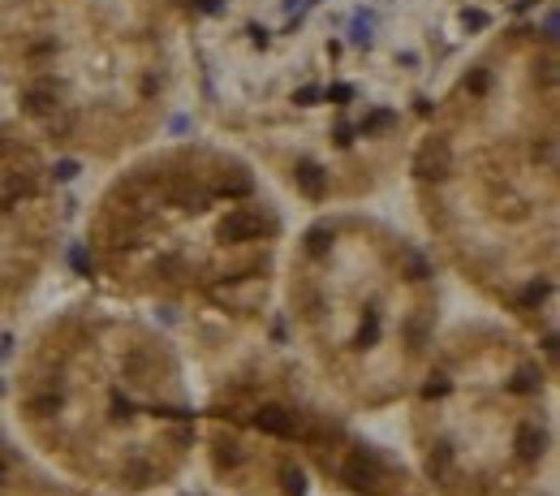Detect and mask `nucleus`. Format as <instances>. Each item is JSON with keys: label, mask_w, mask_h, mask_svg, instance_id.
I'll return each mask as SVG.
<instances>
[{"label": "nucleus", "mask_w": 560, "mask_h": 496, "mask_svg": "<svg viewBox=\"0 0 560 496\" xmlns=\"http://www.w3.org/2000/svg\"><path fill=\"white\" fill-rule=\"evenodd\" d=\"M47 130H52V134H61V138H65V134L74 130V117H69V113H61V117H56V113H47Z\"/></svg>", "instance_id": "nucleus-10"}, {"label": "nucleus", "mask_w": 560, "mask_h": 496, "mask_svg": "<svg viewBox=\"0 0 560 496\" xmlns=\"http://www.w3.org/2000/svg\"><path fill=\"white\" fill-rule=\"evenodd\" d=\"M22 194H30V182L22 173H0V211H9Z\"/></svg>", "instance_id": "nucleus-7"}, {"label": "nucleus", "mask_w": 560, "mask_h": 496, "mask_svg": "<svg viewBox=\"0 0 560 496\" xmlns=\"http://www.w3.org/2000/svg\"><path fill=\"white\" fill-rule=\"evenodd\" d=\"M448 169H453V151H448V143L444 138H427L418 147V155H414V173L422 182H444Z\"/></svg>", "instance_id": "nucleus-2"}, {"label": "nucleus", "mask_w": 560, "mask_h": 496, "mask_svg": "<svg viewBox=\"0 0 560 496\" xmlns=\"http://www.w3.org/2000/svg\"><path fill=\"white\" fill-rule=\"evenodd\" d=\"M22 108H26L30 117L56 113V108H61V104H56V87H52V82H30V87L22 91Z\"/></svg>", "instance_id": "nucleus-5"}, {"label": "nucleus", "mask_w": 560, "mask_h": 496, "mask_svg": "<svg viewBox=\"0 0 560 496\" xmlns=\"http://www.w3.org/2000/svg\"><path fill=\"white\" fill-rule=\"evenodd\" d=\"M323 238H327L323 229H315V233H310V255H323V250H327V242H323Z\"/></svg>", "instance_id": "nucleus-19"}, {"label": "nucleus", "mask_w": 560, "mask_h": 496, "mask_svg": "<svg viewBox=\"0 0 560 496\" xmlns=\"http://www.w3.org/2000/svg\"><path fill=\"white\" fill-rule=\"evenodd\" d=\"M513 389H517V393H534V389H539V380H534V371H530V367H526V371H517V384H513Z\"/></svg>", "instance_id": "nucleus-12"}, {"label": "nucleus", "mask_w": 560, "mask_h": 496, "mask_svg": "<svg viewBox=\"0 0 560 496\" xmlns=\"http://www.w3.org/2000/svg\"><path fill=\"white\" fill-rule=\"evenodd\" d=\"M517 449H522L526 462L539 458V453H543V431H539V427H522V431H517Z\"/></svg>", "instance_id": "nucleus-8"}, {"label": "nucleus", "mask_w": 560, "mask_h": 496, "mask_svg": "<svg viewBox=\"0 0 560 496\" xmlns=\"http://www.w3.org/2000/svg\"><path fill=\"white\" fill-rule=\"evenodd\" d=\"M461 26L483 31V26H487V13H483V9H466V13H461Z\"/></svg>", "instance_id": "nucleus-13"}, {"label": "nucleus", "mask_w": 560, "mask_h": 496, "mask_svg": "<svg viewBox=\"0 0 560 496\" xmlns=\"http://www.w3.org/2000/svg\"><path fill=\"white\" fill-rule=\"evenodd\" d=\"M56 177H61V182H74V177H78V164H74V160H61V164H56Z\"/></svg>", "instance_id": "nucleus-15"}, {"label": "nucleus", "mask_w": 560, "mask_h": 496, "mask_svg": "<svg viewBox=\"0 0 560 496\" xmlns=\"http://www.w3.org/2000/svg\"><path fill=\"white\" fill-rule=\"evenodd\" d=\"M405 263H410V272H414V281H422V277H427V263H422L418 255H405Z\"/></svg>", "instance_id": "nucleus-17"}, {"label": "nucleus", "mask_w": 560, "mask_h": 496, "mask_svg": "<svg viewBox=\"0 0 560 496\" xmlns=\"http://www.w3.org/2000/svg\"><path fill=\"white\" fill-rule=\"evenodd\" d=\"M341 479L354 483L358 492H375V487H379V462H375L371 453H354V458L341 466Z\"/></svg>", "instance_id": "nucleus-3"}, {"label": "nucleus", "mask_w": 560, "mask_h": 496, "mask_svg": "<svg viewBox=\"0 0 560 496\" xmlns=\"http://www.w3.org/2000/svg\"><path fill=\"white\" fill-rule=\"evenodd\" d=\"M263 229H271V216H263L254 207H233L220 225V238L224 242H254Z\"/></svg>", "instance_id": "nucleus-1"}, {"label": "nucleus", "mask_w": 560, "mask_h": 496, "mask_svg": "<svg viewBox=\"0 0 560 496\" xmlns=\"http://www.w3.org/2000/svg\"><path fill=\"white\" fill-rule=\"evenodd\" d=\"M254 427H259L263 436H280V440L298 431V423H293V414H289L285 406H263V410L254 414Z\"/></svg>", "instance_id": "nucleus-4"}, {"label": "nucleus", "mask_w": 560, "mask_h": 496, "mask_svg": "<svg viewBox=\"0 0 560 496\" xmlns=\"http://www.w3.org/2000/svg\"><path fill=\"white\" fill-rule=\"evenodd\" d=\"M388 121H392V113H375V117H371V121H366V126H362V130H366V134H371V130H379V126H388Z\"/></svg>", "instance_id": "nucleus-20"}, {"label": "nucleus", "mask_w": 560, "mask_h": 496, "mask_svg": "<svg viewBox=\"0 0 560 496\" xmlns=\"http://www.w3.org/2000/svg\"><path fill=\"white\" fill-rule=\"evenodd\" d=\"M302 487H306V479H302L298 470H285V492H289V496H302Z\"/></svg>", "instance_id": "nucleus-14"}, {"label": "nucleus", "mask_w": 560, "mask_h": 496, "mask_svg": "<svg viewBox=\"0 0 560 496\" xmlns=\"http://www.w3.org/2000/svg\"><path fill=\"white\" fill-rule=\"evenodd\" d=\"M453 470V453H448V445H435V453H431V475H448Z\"/></svg>", "instance_id": "nucleus-9"}, {"label": "nucleus", "mask_w": 560, "mask_h": 496, "mask_svg": "<svg viewBox=\"0 0 560 496\" xmlns=\"http://www.w3.org/2000/svg\"><path fill=\"white\" fill-rule=\"evenodd\" d=\"M0 479H5V462H0Z\"/></svg>", "instance_id": "nucleus-22"}, {"label": "nucleus", "mask_w": 560, "mask_h": 496, "mask_svg": "<svg viewBox=\"0 0 560 496\" xmlns=\"http://www.w3.org/2000/svg\"><path fill=\"white\" fill-rule=\"evenodd\" d=\"M354 43H371V22H354Z\"/></svg>", "instance_id": "nucleus-18"}, {"label": "nucleus", "mask_w": 560, "mask_h": 496, "mask_svg": "<svg viewBox=\"0 0 560 496\" xmlns=\"http://www.w3.org/2000/svg\"><path fill=\"white\" fill-rule=\"evenodd\" d=\"M543 39L556 43V18H551V13H547V22H543Z\"/></svg>", "instance_id": "nucleus-21"}, {"label": "nucleus", "mask_w": 560, "mask_h": 496, "mask_svg": "<svg viewBox=\"0 0 560 496\" xmlns=\"http://www.w3.org/2000/svg\"><path fill=\"white\" fill-rule=\"evenodd\" d=\"M250 186H254V182H250L246 173H237V177H224V194H250Z\"/></svg>", "instance_id": "nucleus-11"}, {"label": "nucleus", "mask_w": 560, "mask_h": 496, "mask_svg": "<svg viewBox=\"0 0 560 496\" xmlns=\"http://www.w3.org/2000/svg\"><path fill=\"white\" fill-rule=\"evenodd\" d=\"M293 177H298V190H302L306 199H323V194H327V177H323V169H319L315 160H298Z\"/></svg>", "instance_id": "nucleus-6"}, {"label": "nucleus", "mask_w": 560, "mask_h": 496, "mask_svg": "<svg viewBox=\"0 0 560 496\" xmlns=\"http://www.w3.org/2000/svg\"><path fill=\"white\" fill-rule=\"evenodd\" d=\"M130 479H134V487H142V483L151 479V470H147L142 462H134V466H130Z\"/></svg>", "instance_id": "nucleus-16"}]
</instances>
